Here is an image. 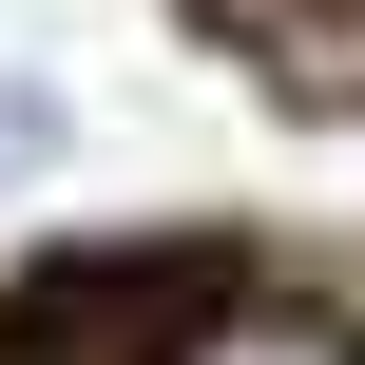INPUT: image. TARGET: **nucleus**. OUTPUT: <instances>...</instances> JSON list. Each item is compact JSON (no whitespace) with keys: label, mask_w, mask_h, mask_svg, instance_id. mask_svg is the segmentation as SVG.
Returning <instances> with one entry per match:
<instances>
[{"label":"nucleus","mask_w":365,"mask_h":365,"mask_svg":"<svg viewBox=\"0 0 365 365\" xmlns=\"http://www.w3.org/2000/svg\"><path fill=\"white\" fill-rule=\"evenodd\" d=\"M173 365H346V327H289V308H231V327H192Z\"/></svg>","instance_id":"obj_1"},{"label":"nucleus","mask_w":365,"mask_h":365,"mask_svg":"<svg viewBox=\"0 0 365 365\" xmlns=\"http://www.w3.org/2000/svg\"><path fill=\"white\" fill-rule=\"evenodd\" d=\"M38 154H58V96H38V77H0V173H38Z\"/></svg>","instance_id":"obj_2"}]
</instances>
